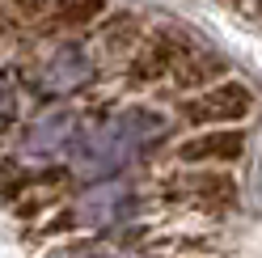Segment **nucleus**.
Segmentation results:
<instances>
[{"mask_svg": "<svg viewBox=\"0 0 262 258\" xmlns=\"http://www.w3.org/2000/svg\"><path fill=\"white\" fill-rule=\"evenodd\" d=\"M173 123L165 110H152V106H127L119 115H110L93 127H80V136L72 144V169L80 178H110V174L127 169L131 161H140L148 148L165 144Z\"/></svg>", "mask_w": 262, "mask_h": 258, "instance_id": "1", "label": "nucleus"}, {"mask_svg": "<svg viewBox=\"0 0 262 258\" xmlns=\"http://www.w3.org/2000/svg\"><path fill=\"white\" fill-rule=\"evenodd\" d=\"M190 47L194 42L178 26H152L148 38H144L136 51H131V59L123 63L127 85L131 89H152L161 80H173V72L182 68V59L190 55Z\"/></svg>", "mask_w": 262, "mask_h": 258, "instance_id": "2", "label": "nucleus"}, {"mask_svg": "<svg viewBox=\"0 0 262 258\" xmlns=\"http://www.w3.org/2000/svg\"><path fill=\"white\" fill-rule=\"evenodd\" d=\"M38 89L42 93H55V98H68V93H80L93 85L97 76V59L93 51L80 38H55L47 51L38 55Z\"/></svg>", "mask_w": 262, "mask_h": 258, "instance_id": "3", "label": "nucleus"}, {"mask_svg": "<svg viewBox=\"0 0 262 258\" xmlns=\"http://www.w3.org/2000/svg\"><path fill=\"white\" fill-rule=\"evenodd\" d=\"M254 110V93L250 85H241V80H220V85H211L203 93H190V98L178 102V123L186 127H237L245 115Z\"/></svg>", "mask_w": 262, "mask_h": 258, "instance_id": "4", "label": "nucleus"}, {"mask_svg": "<svg viewBox=\"0 0 262 258\" xmlns=\"http://www.w3.org/2000/svg\"><path fill=\"white\" fill-rule=\"evenodd\" d=\"M140 212V190L123 182V178H102V182H89L85 190L76 195L72 216L76 224H89V229H102V224H123Z\"/></svg>", "mask_w": 262, "mask_h": 258, "instance_id": "5", "label": "nucleus"}, {"mask_svg": "<svg viewBox=\"0 0 262 258\" xmlns=\"http://www.w3.org/2000/svg\"><path fill=\"white\" fill-rule=\"evenodd\" d=\"M76 136H80V115L68 106H51V110H42V115H34L26 123V132L17 140V153L30 157V161H51L59 153H72Z\"/></svg>", "mask_w": 262, "mask_h": 258, "instance_id": "6", "label": "nucleus"}, {"mask_svg": "<svg viewBox=\"0 0 262 258\" xmlns=\"http://www.w3.org/2000/svg\"><path fill=\"white\" fill-rule=\"evenodd\" d=\"M165 195L178 203H194V207H220L237 199V182L220 174L216 165H186L165 178Z\"/></svg>", "mask_w": 262, "mask_h": 258, "instance_id": "7", "label": "nucleus"}, {"mask_svg": "<svg viewBox=\"0 0 262 258\" xmlns=\"http://www.w3.org/2000/svg\"><path fill=\"white\" fill-rule=\"evenodd\" d=\"M241 153H245V132L241 127H207V132L186 136L173 148V157L182 165H216V169L241 161Z\"/></svg>", "mask_w": 262, "mask_h": 258, "instance_id": "8", "label": "nucleus"}, {"mask_svg": "<svg viewBox=\"0 0 262 258\" xmlns=\"http://www.w3.org/2000/svg\"><path fill=\"white\" fill-rule=\"evenodd\" d=\"M224 55L211 51V47H190V55L182 59V68L173 72V89L182 93V98H190V93H203L211 85H220L224 76Z\"/></svg>", "mask_w": 262, "mask_h": 258, "instance_id": "9", "label": "nucleus"}, {"mask_svg": "<svg viewBox=\"0 0 262 258\" xmlns=\"http://www.w3.org/2000/svg\"><path fill=\"white\" fill-rule=\"evenodd\" d=\"M148 38V22H144V13L136 9H123V13H106V22H102V47H106V55L119 59L123 63L131 59V51Z\"/></svg>", "mask_w": 262, "mask_h": 258, "instance_id": "10", "label": "nucleus"}, {"mask_svg": "<svg viewBox=\"0 0 262 258\" xmlns=\"http://www.w3.org/2000/svg\"><path fill=\"white\" fill-rule=\"evenodd\" d=\"M110 0H51V17L47 26L59 30V34H76V30H89L97 17H106Z\"/></svg>", "mask_w": 262, "mask_h": 258, "instance_id": "11", "label": "nucleus"}, {"mask_svg": "<svg viewBox=\"0 0 262 258\" xmlns=\"http://www.w3.org/2000/svg\"><path fill=\"white\" fill-rule=\"evenodd\" d=\"M0 13H5V22L13 26H47V17H51V0H0Z\"/></svg>", "mask_w": 262, "mask_h": 258, "instance_id": "12", "label": "nucleus"}, {"mask_svg": "<svg viewBox=\"0 0 262 258\" xmlns=\"http://www.w3.org/2000/svg\"><path fill=\"white\" fill-rule=\"evenodd\" d=\"M59 258H114V254L102 250V246H76V250H63Z\"/></svg>", "mask_w": 262, "mask_h": 258, "instance_id": "13", "label": "nucleus"}, {"mask_svg": "<svg viewBox=\"0 0 262 258\" xmlns=\"http://www.w3.org/2000/svg\"><path fill=\"white\" fill-rule=\"evenodd\" d=\"M0 102H5V80H0Z\"/></svg>", "mask_w": 262, "mask_h": 258, "instance_id": "14", "label": "nucleus"}]
</instances>
